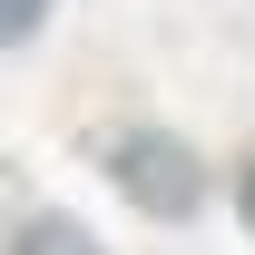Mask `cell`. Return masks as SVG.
Returning <instances> with one entry per match:
<instances>
[{"instance_id": "1", "label": "cell", "mask_w": 255, "mask_h": 255, "mask_svg": "<svg viewBox=\"0 0 255 255\" xmlns=\"http://www.w3.org/2000/svg\"><path fill=\"white\" fill-rule=\"evenodd\" d=\"M108 167H118V187L137 196V206H157V216H187L196 187H206V177H196V157L167 137V128H128L118 147H108Z\"/></svg>"}, {"instance_id": "2", "label": "cell", "mask_w": 255, "mask_h": 255, "mask_svg": "<svg viewBox=\"0 0 255 255\" xmlns=\"http://www.w3.org/2000/svg\"><path fill=\"white\" fill-rule=\"evenodd\" d=\"M10 255H98V246H89V236H79V216H30V226H20V246H10Z\"/></svg>"}, {"instance_id": "3", "label": "cell", "mask_w": 255, "mask_h": 255, "mask_svg": "<svg viewBox=\"0 0 255 255\" xmlns=\"http://www.w3.org/2000/svg\"><path fill=\"white\" fill-rule=\"evenodd\" d=\"M30 20H39V0H10V39H20V30H30Z\"/></svg>"}, {"instance_id": "4", "label": "cell", "mask_w": 255, "mask_h": 255, "mask_svg": "<svg viewBox=\"0 0 255 255\" xmlns=\"http://www.w3.org/2000/svg\"><path fill=\"white\" fill-rule=\"evenodd\" d=\"M236 206H246V226H255V167H246V187H236Z\"/></svg>"}]
</instances>
